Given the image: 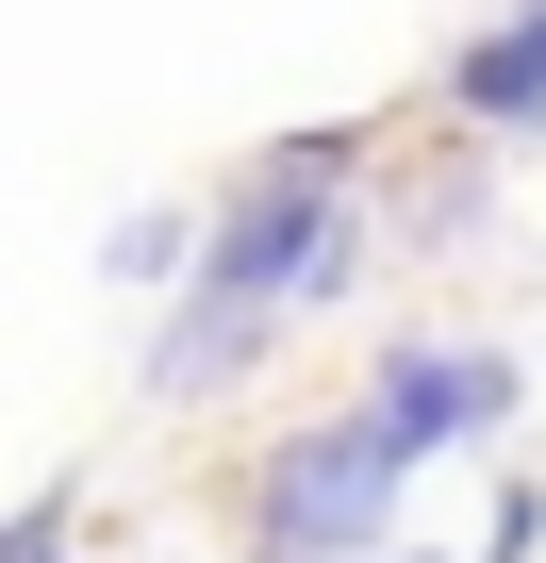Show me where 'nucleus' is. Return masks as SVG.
<instances>
[{"instance_id": "1", "label": "nucleus", "mask_w": 546, "mask_h": 563, "mask_svg": "<svg viewBox=\"0 0 546 563\" xmlns=\"http://www.w3.org/2000/svg\"><path fill=\"white\" fill-rule=\"evenodd\" d=\"M398 497H414V448L348 398V415L265 431V464H248V547H265V563H315V547H398Z\"/></svg>"}, {"instance_id": "2", "label": "nucleus", "mask_w": 546, "mask_h": 563, "mask_svg": "<svg viewBox=\"0 0 546 563\" xmlns=\"http://www.w3.org/2000/svg\"><path fill=\"white\" fill-rule=\"evenodd\" d=\"M365 415H381L414 464H464V448L513 431V349H480V332H398V349L365 365Z\"/></svg>"}, {"instance_id": "3", "label": "nucleus", "mask_w": 546, "mask_h": 563, "mask_svg": "<svg viewBox=\"0 0 546 563\" xmlns=\"http://www.w3.org/2000/svg\"><path fill=\"white\" fill-rule=\"evenodd\" d=\"M447 117L464 133H546V0H497L447 51Z\"/></svg>"}, {"instance_id": "4", "label": "nucleus", "mask_w": 546, "mask_h": 563, "mask_svg": "<svg viewBox=\"0 0 546 563\" xmlns=\"http://www.w3.org/2000/svg\"><path fill=\"white\" fill-rule=\"evenodd\" d=\"M282 332H299V316H265V299H166V332H149V398H166V415H182V398H232Z\"/></svg>"}, {"instance_id": "5", "label": "nucleus", "mask_w": 546, "mask_h": 563, "mask_svg": "<svg viewBox=\"0 0 546 563\" xmlns=\"http://www.w3.org/2000/svg\"><path fill=\"white\" fill-rule=\"evenodd\" d=\"M199 249H215V199H133V216L100 232V282H116V299H182Z\"/></svg>"}, {"instance_id": "6", "label": "nucleus", "mask_w": 546, "mask_h": 563, "mask_svg": "<svg viewBox=\"0 0 546 563\" xmlns=\"http://www.w3.org/2000/svg\"><path fill=\"white\" fill-rule=\"evenodd\" d=\"M480 216H497V166H431V183L398 199V232H414V249H464Z\"/></svg>"}, {"instance_id": "7", "label": "nucleus", "mask_w": 546, "mask_h": 563, "mask_svg": "<svg viewBox=\"0 0 546 563\" xmlns=\"http://www.w3.org/2000/svg\"><path fill=\"white\" fill-rule=\"evenodd\" d=\"M67 530H83V481H34L18 530H0V563H67Z\"/></svg>"}]
</instances>
